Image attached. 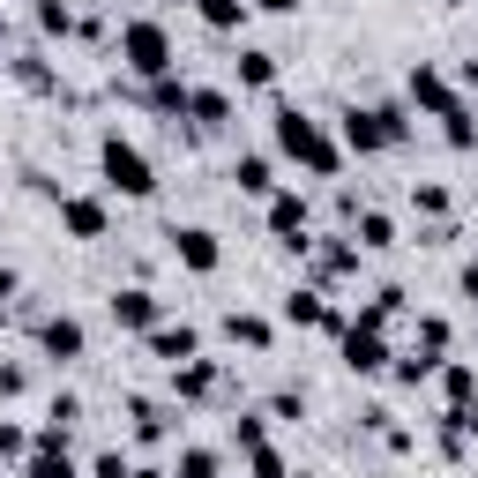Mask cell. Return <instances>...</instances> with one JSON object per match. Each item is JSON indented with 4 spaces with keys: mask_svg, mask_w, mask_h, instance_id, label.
Returning a JSON list of instances; mask_svg holds the SVG:
<instances>
[{
    "mask_svg": "<svg viewBox=\"0 0 478 478\" xmlns=\"http://www.w3.org/2000/svg\"><path fill=\"white\" fill-rule=\"evenodd\" d=\"M105 164H113V180H120V187H135V195L150 187V180H142V157H135V150H120V142H113V157H105Z\"/></svg>",
    "mask_w": 478,
    "mask_h": 478,
    "instance_id": "cell-1",
    "label": "cell"
}]
</instances>
